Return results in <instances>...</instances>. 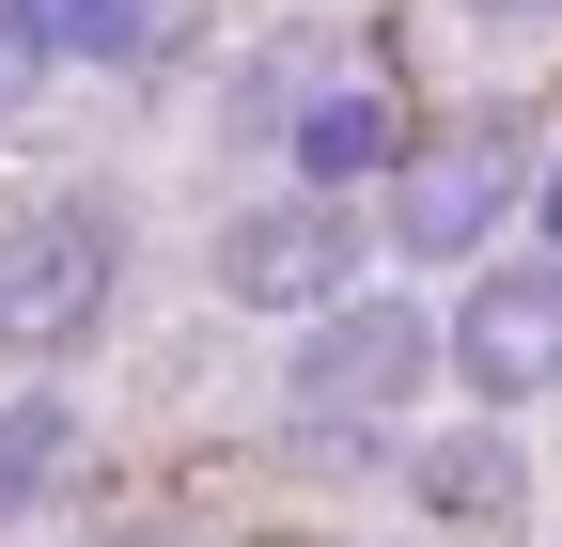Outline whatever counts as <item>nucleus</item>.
<instances>
[{
  "mask_svg": "<svg viewBox=\"0 0 562 547\" xmlns=\"http://www.w3.org/2000/svg\"><path fill=\"white\" fill-rule=\"evenodd\" d=\"M406 501L438 516V532L516 516V501H531V454H516V423H484V406H469V423H422V438H406Z\"/></svg>",
  "mask_w": 562,
  "mask_h": 547,
  "instance_id": "nucleus-6",
  "label": "nucleus"
},
{
  "mask_svg": "<svg viewBox=\"0 0 562 547\" xmlns=\"http://www.w3.org/2000/svg\"><path fill=\"white\" fill-rule=\"evenodd\" d=\"M516 203H531V142H516V125H438V142H406V172H391V203H375V250L469 282V266L501 250Z\"/></svg>",
  "mask_w": 562,
  "mask_h": 547,
  "instance_id": "nucleus-4",
  "label": "nucleus"
},
{
  "mask_svg": "<svg viewBox=\"0 0 562 547\" xmlns=\"http://www.w3.org/2000/svg\"><path fill=\"white\" fill-rule=\"evenodd\" d=\"M438 376L484 406V423H516L531 391H562V250H484L453 313H438Z\"/></svg>",
  "mask_w": 562,
  "mask_h": 547,
  "instance_id": "nucleus-5",
  "label": "nucleus"
},
{
  "mask_svg": "<svg viewBox=\"0 0 562 547\" xmlns=\"http://www.w3.org/2000/svg\"><path fill=\"white\" fill-rule=\"evenodd\" d=\"M531 235H547V250H562V157H547V172H531Z\"/></svg>",
  "mask_w": 562,
  "mask_h": 547,
  "instance_id": "nucleus-12",
  "label": "nucleus"
},
{
  "mask_svg": "<svg viewBox=\"0 0 562 547\" xmlns=\"http://www.w3.org/2000/svg\"><path fill=\"white\" fill-rule=\"evenodd\" d=\"M360 266H375V220L328 203V188H266V203H235V220L203 235V282L235 313H297V328L360 298Z\"/></svg>",
  "mask_w": 562,
  "mask_h": 547,
  "instance_id": "nucleus-3",
  "label": "nucleus"
},
{
  "mask_svg": "<svg viewBox=\"0 0 562 547\" xmlns=\"http://www.w3.org/2000/svg\"><path fill=\"white\" fill-rule=\"evenodd\" d=\"M110 298H125V220L94 188L0 220V360H79L110 328Z\"/></svg>",
  "mask_w": 562,
  "mask_h": 547,
  "instance_id": "nucleus-2",
  "label": "nucleus"
},
{
  "mask_svg": "<svg viewBox=\"0 0 562 547\" xmlns=\"http://www.w3.org/2000/svg\"><path fill=\"white\" fill-rule=\"evenodd\" d=\"M47 79H63V63H47V32H32V0H0V125H32Z\"/></svg>",
  "mask_w": 562,
  "mask_h": 547,
  "instance_id": "nucleus-10",
  "label": "nucleus"
},
{
  "mask_svg": "<svg viewBox=\"0 0 562 547\" xmlns=\"http://www.w3.org/2000/svg\"><path fill=\"white\" fill-rule=\"evenodd\" d=\"M47 63H110V79H140V63L188 47V0H32Z\"/></svg>",
  "mask_w": 562,
  "mask_h": 547,
  "instance_id": "nucleus-8",
  "label": "nucleus"
},
{
  "mask_svg": "<svg viewBox=\"0 0 562 547\" xmlns=\"http://www.w3.org/2000/svg\"><path fill=\"white\" fill-rule=\"evenodd\" d=\"M422 391H438V313L375 298V282L281 345V423L297 438H422Z\"/></svg>",
  "mask_w": 562,
  "mask_h": 547,
  "instance_id": "nucleus-1",
  "label": "nucleus"
},
{
  "mask_svg": "<svg viewBox=\"0 0 562 547\" xmlns=\"http://www.w3.org/2000/svg\"><path fill=\"white\" fill-rule=\"evenodd\" d=\"M406 172V110L391 94H360V79H328V94H297V188H391Z\"/></svg>",
  "mask_w": 562,
  "mask_h": 547,
  "instance_id": "nucleus-7",
  "label": "nucleus"
},
{
  "mask_svg": "<svg viewBox=\"0 0 562 547\" xmlns=\"http://www.w3.org/2000/svg\"><path fill=\"white\" fill-rule=\"evenodd\" d=\"M63 469H79V406L63 391H0V516H32Z\"/></svg>",
  "mask_w": 562,
  "mask_h": 547,
  "instance_id": "nucleus-9",
  "label": "nucleus"
},
{
  "mask_svg": "<svg viewBox=\"0 0 562 547\" xmlns=\"http://www.w3.org/2000/svg\"><path fill=\"white\" fill-rule=\"evenodd\" d=\"M453 16H484V32H547L562 0H453Z\"/></svg>",
  "mask_w": 562,
  "mask_h": 547,
  "instance_id": "nucleus-11",
  "label": "nucleus"
}]
</instances>
